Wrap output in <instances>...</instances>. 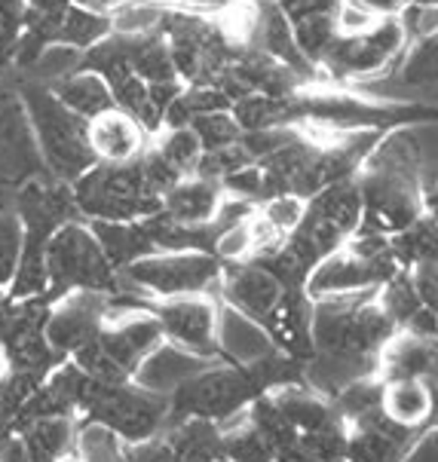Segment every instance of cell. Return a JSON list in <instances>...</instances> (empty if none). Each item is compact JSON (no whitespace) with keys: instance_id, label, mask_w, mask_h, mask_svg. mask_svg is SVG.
Here are the masks:
<instances>
[{"instance_id":"cell-1","label":"cell","mask_w":438,"mask_h":462,"mask_svg":"<svg viewBox=\"0 0 438 462\" xmlns=\"http://www.w3.org/2000/svg\"><path fill=\"white\" fill-rule=\"evenodd\" d=\"M356 181L365 206L362 226L368 230L396 236L426 215V190L420 181V147L408 126L383 132L359 166Z\"/></svg>"},{"instance_id":"cell-2","label":"cell","mask_w":438,"mask_h":462,"mask_svg":"<svg viewBox=\"0 0 438 462\" xmlns=\"http://www.w3.org/2000/svg\"><path fill=\"white\" fill-rule=\"evenodd\" d=\"M22 101H25L28 123L34 132L37 151L46 171L56 181L74 184L96 166V153L89 144V120L74 114L56 92L41 80H19Z\"/></svg>"},{"instance_id":"cell-3","label":"cell","mask_w":438,"mask_h":462,"mask_svg":"<svg viewBox=\"0 0 438 462\" xmlns=\"http://www.w3.org/2000/svg\"><path fill=\"white\" fill-rule=\"evenodd\" d=\"M396 331L380 288L312 300V346L319 356H380Z\"/></svg>"},{"instance_id":"cell-4","label":"cell","mask_w":438,"mask_h":462,"mask_svg":"<svg viewBox=\"0 0 438 462\" xmlns=\"http://www.w3.org/2000/svg\"><path fill=\"white\" fill-rule=\"evenodd\" d=\"M71 190L77 211L89 224H129L163 211V197L144 178L142 160L96 162Z\"/></svg>"},{"instance_id":"cell-5","label":"cell","mask_w":438,"mask_h":462,"mask_svg":"<svg viewBox=\"0 0 438 462\" xmlns=\"http://www.w3.org/2000/svg\"><path fill=\"white\" fill-rule=\"evenodd\" d=\"M71 291H120V273L107 261L92 224L83 217L61 224L46 245V297L59 300Z\"/></svg>"},{"instance_id":"cell-6","label":"cell","mask_w":438,"mask_h":462,"mask_svg":"<svg viewBox=\"0 0 438 462\" xmlns=\"http://www.w3.org/2000/svg\"><path fill=\"white\" fill-rule=\"evenodd\" d=\"M398 270H402V263H398L389 236L368 230V226H359L353 236L347 239V245L316 263L303 291L312 300H322V297L334 294L371 291V288L387 285Z\"/></svg>"},{"instance_id":"cell-7","label":"cell","mask_w":438,"mask_h":462,"mask_svg":"<svg viewBox=\"0 0 438 462\" xmlns=\"http://www.w3.org/2000/svg\"><path fill=\"white\" fill-rule=\"evenodd\" d=\"M172 420V398L166 393L142 386L138 380L129 383H92L89 402H86L80 422H98L126 444H142L163 435Z\"/></svg>"},{"instance_id":"cell-8","label":"cell","mask_w":438,"mask_h":462,"mask_svg":"<svg viewBox=\"0 0 438 462\" xmlns=\"http://www.w3.org/2000/svg\"><path fill=\"white\" fill-rule=\"evenodd\" d=\"M224 263L209 252H154L123 266L120 282L151 300L187 294H218Z\"/></svg>"},{"instance_id":"cell-9","label":"cell","mask_w":438,"mask_h":462,"mask_svg":"<svg viewBox=\"0 0 438 462\" xmlns=\"http://www.w3.org/2000/svg\"><path fill=\"white\" fill-rule=\"evenodd\" d=\"M408 46V34H405L398 15H389L365 34L338 37L325 52V59L319 61V77L325 83L356 86L359 80L383 74L396 59H405Z\"/></svg>"},{"instance_id":"cell-10","label":"cell","mask_w":438,"mask_h":462,"mask_svg":"<svg viewBox=\"0 0 438 462\" xmlns=\"http://www.w3.org/2000/svg\"><path fill=\"white\" fill-rule=\"evenodd\" d=\"M43 175L50 171L37 151L19 83L0 74V211L13 208L15 193Z\"/></svg>"},{"instance_id":"cell-11","label":"cell","mask_w":438,"mask_h":462,"mask_svg":"<svg viewBox=\"0 0 438 462\" xmlns=\"http://www.w3.org/2000/svg\"><path fill=\"white\" fill-rule=\"evenodd\" d=\"M147 310L160 322L166 343L182 346L200 358H209V362H224L221 340H218V331H221V300H218V294L147 300Z\"/></svg>"},{"instance_id":"cell-12","label":"cell","mask_w":438,"mask_h":462,"mask_svg":"<svg viewBox=\"0 0 438 462\" xmlns=\"http://www.w3.org/2000/svg\"><path fill=\"white\" fill-rule=\"evenodd\" d=\"M111 316V294L101 291H71L52 300L46 316V340L61 358H74L77 352L92 346L101 337Z\"/></svg>"},{"instance_id":"cell-13","label":"cell","mask_w":438,"mask_h":462,"mask_svg":"<svg viewBox=\"0 0 438 462\" xmlns=\"http://www.w3.org/2000/svg\"><path fill=\"white\" fill-rule=\"evenodd\" d=\"M98 343L135 380V374L142 371L147 358L166 343V337H163L160 322H156V316L144 303V307L123 310V312H116L111 307V316H107L105 328H101Z\"/></svg>"},{"instance_id":"cell-14","label":"cell","mask_w":438,"mask_h":462,"mask_svg":"<svg viewBox=\"0 0 438 462\" xmlns=\"http://www.w3.org/2000/svg\"><path fill=\"white\" fill-rule=\"evenodd\" d=\"M285 294V285L279 282L264 263H224V276L218 285V300L227 310L239 312L248 322L267 328L279 300Z\"/></svg>"},{"instance_id":"cell-15","label":"cell","mask_w":438,"mask_h":462,"mask_svg":"<svg viewBox=\"0 0 438 462\" xmlns=\"http://www.w3.org/2000/svg\"><path fill=\"white\" fill-rule=\"evenodd\" d=\"M417 441L420 432L396 426L393 420L383 417V411H374L349 422L347 462H405Z\"/></svg>"},{"instance_id":"cell-16","label":"cell","mask_w":438,"mask_h":462,"mask_svg":"<svg viewBox=\"0 0 438 462\" xmlns=\"http://www.w3.org/2000/svg\"><path fill=\"white\" fill-rule=\"evenodd\" d=\"M383 380H424L438 393V337L396 331L380 352Z\"/></svg>"},{"instance_id":"cell-17","label":"cell","mask_w":438,"mask_h":462,"mask_svg":"<svg viewBox=\"0 0 438 462\" xmlns=\"http://www.w3.org/2000/svg\"><path fill=\"white\" fill-rule=\"evenodd\" d=\"M89 144L98 162H132L147 151V132L135 116L120 107L89 120Z\"/></svg>"},{"instance_id":"cell-18","label":"cell","mask_w":438,"mask_h":462,"mask_svg":"<svg viewBox=\"0 0 438 462\" xmlns=\"http://www.w3.org/2000/svg\"><path fill=\"white\" fill-rule=\"evenodd\" d=\"M383 417L424 435L435 426V389L424 380H383Z\"/></svg>"},{"instance_id":"cell-19","label":"cell","mask_w":438,"mask_h":462,"mask_svg":"<svg viewBox=\"0 0 438 462\" xmlns=\"http://www.w3.org/2000/svg\"><path fill=\"white\" fill-rule=\"evenodd\" d=\"M224 199V187L209 178L191 175L178 181L163 199V215L184 226H206L215 221L218 208Z\"/></svg>"},{"instance_id":"cell-20","label":"cell","mask_w":438,"mask_h":462,"mask_svg":"<svg viewBox=\"0 0 438 462\" xmlns=\"http://www.w3.org/2000/svg\"><path fill=\"white\" fill-rule=\"evenodd\" d=\"M209 365H215V362L193 356V352H187L182 346H172V343H163V346L144 362L142 371L135 374V380L147 389H156V393L172 395L191 377H197L200 371H206Z\"/></svg>"},{"instance_id":"cell-21","label":"cell","mask_w":438,"mask_h":462,"mask_svg":"<svg viewBox=\"0 0 438 462\" xmlns=\"http://www.w3.org/2000/svg\"><path fill=\"white\" fill-rule=\"evenodd\" d=\"M273 402L279 404V411L285 413V420L292 422L301 435L312 432V429H322L331 420H338L340 413L334 411V402L325 395H319L316 389H310L307 383H288V386L273 389Z\"/></svg>"},{"instance_id":"cell-22","label":"cell","mask_w":438,"mask_h":462,"mask_svg":"<svg viewBox=\"0 0 438 462\" xmlns=\"http://www.w3.org/2000/svg\"><path fill=\"white\" fill-rule=\"evenodd\" d=\"M166 441L175 462H218L224 459L221 450V426L212 420H178L166 429Z\"/></svg>"},{"instance_id":"cell-23","label":"cell","mask_w":438,"mask_h":462,"mask_svg":"<svg viewBox=\"0 0 438 462\" xmlns=\"http://www.w3.org/2000/svg\"><path fill=\"white\" fill-rule=\"evenodd\" d=\"M50 89L56 92V96L65 101L74 114L86 116V120H96L98 114L116 107L114 92H111V86H107L105 77L96 74V70H86V68L61 77V80H56L50 86Z\"/></svg>"},{"instance_id":"cell-24","label":"cell","mask_w":438,"mask_h":462,"mask_svg":"<svg viewBox=\"0 0 438 462\" xmlns=\"http://www.w3.org/2000/svg\"><path fill=\"white\" fill-rule=\"evenodd\" d=\"M221 450L224 462H279L276 448L255 426L248 411L221 422Z\"/></svg>"},{"instance_id":"cell-25","label":"cell","mask_w":438,"mask_h":462,"mask_svg":"<svg viewBox=\"0 0 438 462\" xmlns=\"http://www.w3.org/2000/svg\"><path fill=\"white\" fill-rule=\"evenodd\" d=\"M389 242H393V252L398 257V263H402V270H414V266H420V263H433L438 261V221L426 211V215L417 217L408 230L389 236Z\"/></svg>"},{"instance_id":"cell-26","label":"cell","mask_w":438,"mask_h":462,"mask_svg":"<svg viewBox=\"0 0 438 462\" xmlns=\"http://www.w3.org/2000/svg\"><path fill=\"white\" fill-rule=\"evenodd\" d=\"M111 34H114L111 15H107V13H92V10H83V6L71 4L65 10V15H61L56 43L77 46L80 52H86V50H92L96 43L107 41Z\"/></svg>"},{"instance_id":"cell-27","label":"cell","mask_w":438,"mask_h":462,"mask_svg":"<svg viewBox=\"0 0 438 462\" xmlns=\"http://www.w3.org/2000/svg\"><path fill=\"white\" fill-rule=\"evenodd\" d=\"M169 13V0H123L111 13L114 34L120 37H151L160 34Z\"/></svg>"},{"instance_id":"cell-28","label":"cell","mask_w":438,"mask_h":462,"mask_svg":"<svg viewBox=\"0 0 438 462\" xmlns=\"http://www.w3.org/2000/svg\"><path fill=\"white\" fill-rule=\"evenodd\" d=\"M380 303H383V310L389 312V319L396 322V328H408L414 322V316H420V312L426 310L417 288H414V279L408 270H398L396 276L380 288Z\"/></svg>"},{"instance_id":"cell-29","label":"cell","mask_w":438,"mask_h":462,"mask_svg":"<svg viewBox=\"0 0 438 462\" xmlns=\"http://www.w3.org/2000/svg\"><path fill=\"white\" fill-rule=\"evenodd\" d=\"M156 151H160L166 160L175 166L178 171H182L184 178H191V175H197V169H200V160H202V144H200V138H197V132H193L191 126H184V129H163V132H156Z\"/></svg>"},{"instance_id":"cell-30","label":"cell","mask_w":438,"mask_h":462,"mask_svg":"<svg viewBox=\"0 0 438 462\" xmlns=\"http://www.w3.org/2000/svg\"><path fill=\"white\" fill-rule=\"evenodd\" d=\"M22 248H25V226H22V217L15 215L13 208L0 211V288H6V294H10L15 270H19Z\"/></svg>"},{"instance_id":"cell-31","label":"cell","mask_w":438,"mask_h":462,"mask_svg":"<svg viewBox=\"0 0 438 462\" xmlns=\"http://www.w3.org/2000/svg\"><path fill=\"white\" fill-rule=\"evenodd\" d=\"M402 80L408 86L438 83V34L408 46L402 61Z\"/></svg>"},{"instance_id":"cell-32","label":"cell","mask_w":438,"mask_h":462,"mask_svg":"<svg viewBox=\"0 0 438 462\" xmlns=\"http://www.w3.org/2000/svg\"><path fill=\"white\" fill-rule=\"evenodd\" d=\"M191 129L197 132L202 151H218V147H230L242 138V129L237 116L230 111H215V114H200L193 116Z\"/></svg>"},{"instance_id":"cell-33","label":"cell","mask_w":438,"mask_h":462,"mask_svg":"<svg viewBox=\"0 0 438 462\" xmlns=\"http://www.w3.org/2000/svg\"><path fill=\"white\" fill-rule=\"evenodd\" d=\"M255 162L257 160L246 151V144H242V138H239L237 144H230V147H218V151H206V153H202L197 175L221 184L224 178L233 175V171H239V169H246V166H255Z\"/></svg>"},{"instance_id":"cell-34","label":"cell","mask_w":438,"mask_h":462,"mask_svg":"<svg viewBox=\"0 0 438 462\" xmlns=\"http://www.w3.org/2000/svg\"><path fill=\"white\" fill-rule=\"evenodd\" d=\"M28 28V0H0V68L10 65Z\"/></svg>"},{"instance_id":"cell-35","label":"cell","mask_w":438,"mask_h":462,"mask_svg":"<svg viewBox=\"0 0 438 462\" xmlns=\"http://www.w3.org/2000/svg\"><path fill=\"white\" fill-rule=\"evenodd\" d=\"M257 211H261V217L279 233V236L288 239L297 230V224L303 221V215H307V199L294 197V193H279V197L264 199L261 206H257Z\"/></svg>"},{"instance_id":"cell-36","label":"cell","mask_w":438,"mask_h":462,"mask_svg":"<svg viewBox=\"0 0 438 462\" xmlns=\"http://www.w3.org/2000/svg\"><path fill=\"white\" fill-rule=\"evenodd\" d=\"M126 453L129 462H175V453H172L166 435H156L142 444H126Z\"/></svg>"},{"instance_id":"cell-37","label":"cell","mask_w":438,"mask_h":462,"mask_svg":"<svg viewBox=\"0 0 438 462\" xmlns=\"http://www.w3.org/2000/svg\"><path fill=\"white\" fill-rule=\"evenodd\" d=\"M0 462H34V459H31L25 435H22V432H4V435H0Z\"/></svg>"},{"instance_id":"cell-38","label":"cell","mask_w":438,"mask_h":462,"mask_svg":"<svg viewBox=\"0 0 438 462\" xmlns=\"http://www.w3.org/2000/svg\"><path fill=\"white\" fill-rule=\"evenodd\" d=\"M74 6H83V10H92V13H107L111 15L123 0H71Z\"/></svg>"},{"instance_id":"cell-39","label":"cell","mask_w":438,"mask_h":462,"mask_svg":"<svg viewBox=\"0 0 438 462\" xmlns=\"http://www.w3.org/2000/svg\"><path fill=\"white\" fill-rule=\"evenodd\" d=\"M6 303H10V294H6V288H0V312L6 310Z\"/></svg>"},{"instance_id":"cell-40","label":"cell","mask_w":438,"mask_h":462,"mask_svg":"<svg viewBox=\"0 0 438 462\" xmlns=\"http://www.w3.org/2000/svg\"><path fill=\"white\" fill-rule=\"evenodd\" d=\"M0 374H4V346H0Z\"/></svg>"}]
</instances>
